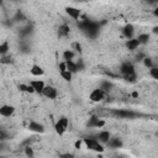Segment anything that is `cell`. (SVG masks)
Returning <instances> with one entry per match:
<instances>
[{"label": "cell", "instance_id": "cell-22", "mask_svg": "<svg viewBox=\"0 0 158 158\" xmlns=\"http://www.w3.org/2000/svg\"><path fill=\"white\" fill-rule=\"evenodd\" d=\"M139 42V44H147L149 42V38H151V35L149 33H139L137 37H136Z\"/></svg>", "mask_w": 158, "mask_h": 158}, {"label": "cell", "instance_id": "cell-42", "mask_svg": "<svg viewBox=\"0 0 158 158\" xmlns=\"http://www.w3.org/2000/svg\"><path fill=\"white\" fill-rule=\"evenodd\" d=\"M0 5H1V6L4 5V0H0Z\"/></svg>", "mask_w": 158, "mask_h": 158}, {"label": "cell", "instance_id": "cell-30", "mask_svg": "<svg viewBox=\"0 0 158 158\" xmlns=\"http://www.w3.org/2000/svg\"><path fill=\"white\" fill-rule=\"evenodd\" d=\"M72 49L74 51V52H77V53H81L83 52V48H81V44L79 43V42H73L72 43Z\"/></svg>", "mask_w": 158, "mask_h": 158}, {"label": "cell", "instance_id": "cell-13", "mask_svg": "<svg viewBox=\"0 0 158 158\" xmlns=\"http://www.w3.org/2000/svg\"><path fill=\"white\" fill-rule=\"evenodd\" d=\"M112 114L117 117H121V118H132L136 116L135 112L132 111H127V110H114Z\"/></svg>", "mask_w": 158, "mask_h": 158}, {"label": "cell", "instance_id": "cell-6", "mask_svg": "<svg viewBox=\"0 0 158 158\" xmlns=\"http://www.w3.org/2000/svg\"><path fill=\"white\" fill-rule=\"evenodd\" d=\"M15 106L14 105H9V104H4L0 106V116L2 117H11L15 114Z\"/></svg>", "mask_w": 158, "mask_h": 158}, {"label": "cell", "instance_id": "cell-43", "mask_svg": "<svg viewBox=\"0 0 158 158\" xmlns=\"http://www.w3.org/2000/svg\"><path fill=\"white\" fill-rule=\"evenodd\" d=\"M12 1H17V0H12Z\"/></svg>", "mask_w": 158, "mask_h": 158}, {"label": "cell", "instance_id": "cell-36", "mask_svg": "<svg viewBox=\"0 0 158 158\" xmlns=\"http://www.w3.org/2000/svg\"><path fill=\"white\" fill-rule=\"evenodd\" d=\"M58 69H59V72H62V70H65V69H67L65 60H62L60 63H58Z\"/></svg>", "mask_w": 158, "mask_h": 158}, {"label": "cell", "instance_id": "cell-16", "mask_svg": "<svg viewBox=\"0 0 158 158\" xmlns=\"http://www.w3.org/2000/svg\"><path fill=\"white\" fill-rule=\"evenodd\" d=\"M122 33H123V36H125L126 38H132L133 35H135V26H133L132 23L125 25L123 28H122Z\"/></svg>", "mask_w": 158, "mask_h": 158}, {"label": "cell", "instance_id": "cell-33", "mask_svg": "<svg viewBox=\"0 0 158 158\" xmlns=\"http://www.w3.org/2000/svg\"><path fill=\"white\" fill-rule=\"evenodd\" d=\"M9 138H10V135L5 130H1L0 128V141H7Z\"/></svg>", "mask_w": 158, "mask_h": 158}, {"label": "cell", "instance_id": "cell-2", "mask_svg": "<svg viewBox=\"0 0 158 158\" xmlns=\"http://www.w3.org/2000/svg\"><path fill=\"white\" fill-rule=\"evenodd\" d=\"M68 125H69V120L65 117V116H60L56 123H54V131L58 136H63L68 128Z\"/></svg>", "mask_w": 158, "mask_h": 158}, {"label": "cell", "instance_id": "cell-40", "mask_svg": "<svg viewBox=\"0 0 158 158\" xmlns=\"http://www.w3.org/2000/svg\"><path fill=\"white\" fill-rule=\"evenodd\" d=\"M152 32H153V33H158V26H154V27L152 28Z\"/></svg>", "mask_w": 158, "mask_h": 158}, {"label": "cell", "instance_id": "cell-37", "mask_svg": "<svg viewBox=\"0 0 158 158\" xmlns=\"http://www.w3.org/2000/svg\"><path fill=\"white\" fill-rule=\"evenodd\" d=\"M5 148V141H0V152Z\"/></svg>", "mask_w": 158, "mask_h": 158}, {"label": "cell", "instance_id": "cell-9", "mask_svg": "<svg viewBox=\"0 0 158 158\" xmlns=\"http://www.w3.org/2000/svg\"><path fill=\"white\" fill-rule=\"evenodd\" d=\"M27 128L35 133H43L44 132V126L37 121H30L27 125Z\"/></svg>", "mask_w": 158, "mask_h": 158}, {"label": "cell", "instance_id": "cell-19", "mask_svg": "<svg viewBox=\"0 0 158 158\" xmlns=\"http://www.w3.org/2000/svg\"><path fill=\"white\" fill-rule=\"evenodd\" d=\"M65 64H67V70H69L72 74H75L78 73V65L74 60H65Z\"/></svg>", "mask_w": 158, "mask_h": 158}, {"label": "cell", "instance_id": "cell-39", "mask_svg": "<svg viewBox=\"0 0 158 158\" xmlns=\"http://www.w3.org/2000/svg\"><path fill=\"white\" fill-rule=\"evenodd\" d=\"M131 96H132V98H135V99H136V98H138V91H133V93L131 94Z\"/></svg>", "mask_w": 158, "mask_h": 158}, {"label": "cell", "instance_id": "cell-3", "mask_svg": "<svg viewBox=\"0 0 158 158\" xmlns=\"http://www.w3.org/2000/svg\"><path fill=\"white\" fill-rule=\"evenodd\" d=\"M105 95H106V94H105L100 88H95V89H93V90L90 91L89 99H90V101H93V102H100V101L104 100Z\"/></svg>", "mask_w": 158, "mask_h": 158}, {"label": "cell", "instance_id": "cell-8", "mask_svg": "<svg viewBox=\"0 0 158 158\" xmlns=\"http://www.w3.org/2000/svg\"><path fill=\"white\" fill-rule=\"evenodd\" d=\"M133 72H136V70H135V64H133L132 62L126 60V62H123V63L120 65V73H121L122 75L128 74V73H133Z\"/></svg>", "mask_w": 158, "mask_h": 158}, {"label": "cell", "instance_id": "cell-29", "mask_svg": "<svg viewBox=\"0 0 158 158\" xmlns=\"http://www.w3.org/2000/svg\"><path fill=\"white\" fill-rule=\"evenodd\" d=\"M142 62H143V65L146 67V68H151V67H153L154 64H153V59L151 58V57H147V56H144L143 57V59H142Z\"/></svg>", "mask_w": 158, "mask_h": 158}, {"label": "cell", "instance_id": "cell-24", "mask_svg": "<svg viewBox=\"0 0 158 158\" xmlns=\"http://www.w3.org/2000/svg\"><path fill=\"white\" fill-rule=\"evenodd\" d=\"M0 63L1 64H12L14 63V58L10 54H4L0 56Z\"/></svg>", "mask_w": 158, "mask_h": 158}, {"label": "cell", "instance_id": "cell-12", "mask_svg": "<svg viewBox=\"0 0 158 158\" xmlns=\"http://www.w3.org/2000/svg\"><path fill=\"white\" fill-rule=\"evenodd\" d=\"M139 42L136 37H132V38H127L126 42H125V47L128 49V51H136L138 47H139Z\"/></svg>", "mask_w": 158, "mask_h": 158}, {"label": "cell", "instance_id": "cell-41", "mask_svg": "<svg viewBox=\"0 0 158 158\" xmlns=\"http://www.w3.org/2000/svg\"><path fill=\"white\" fill-rule=\"evenodd\" d=\"M153 14H154V16H156V17H158V9H157V7L154 9V11H153Z\"/></svg>", "mask_w": 158, "mask_h": 158}, {"label": "cell", "instance_id": "cell-4", "mask_svg": "<svg viewBox=\"0 0 158 158\" xmlns=\"http://www.w3.org/2000/svg\"><path fill=\"white\" fill-rule=\"evenodd\" d=\"M42 95L49 100H54L57 96H58V91L54 86L52 85H44L43 90H42Z\"/></svg>", "mask_w": 158, "mask_h": 158}, {"label": "cell", "instance_id": "cell-14", "mask_svg": "<svg viewBox=\"0 0 158 158\" xmlns=\"http://www.w3.org/2000/svg\"><path fill=\"white\" fill-rule=\"evenodd\" d=\"M70 33V27L67 25V23H62L59 27H58V31H57V35L59 38H63V37H68Z\"/></svg>", "mask_w": 158, "mask_h": 158}, {"label": "cell", "instance_id": "cell-15", "mask_svg": "<svg viewBox=\"0 0 158 158\" xmlns=\"http://www.w3.org/2000/svg\"><path fill=\"white\" fill-rule=\"evenodd\" d=\"M106 144H107L110 148H121V147L123 146V142L121 141V138H118V137H112V136H111Z\"/></svg>", "mask_w": 158, "mask_h": 158}, {"label": "cell", "instance_id": "cell-23", "mask_svg": "<svg viewBox=\"0 0 158 158\" xmlns=\"http://www.w3.org/2000/svg\"><path fill=\"white\" fill-rule=\"evenodd\" d=\"M123 80L127 81V83H136V81H137V74H136V72L125 74V75H123Z\"/></svg>", "mask_w": 158, "mask_h": 158}, {"label": "cell", "instance_id": "cell-28", "mask_svg": "<svg viewBox=\"0 0 158 158\" xmlns=\"http://www.w3.org/2000/svg\"><path fill=\"white\" fill-rule=\"evenodd\" d=\"M32 31H33V27L30 26V25H27L26 27H23L21 30V36L22 37H27V36H30V33H32Z\"/></svg>", "mask_w": 158, "mask_h": 158}, {"label": "cell", "instance_id": "cell-1", "mask_svg": "<svg viewBox=\"0 0 158 158\" xmlns=\"http://www.w3.org/2000/svg\"><path fill=\"white\" fill-rule=\"evenodd\" d=\"M83 143L85 144V147L89 149V151H94V152H98V153H102L105 151V147L102 143H100L96 137H84L83 138Z\"/></svg>", "mask_w": 158, "mask_h": 158}, {"label": "cell", "instance_id": "cell-21", "mask_svg": "<svg viewBox=\"0 0 158 158\" xmlns=\"http://www.w3.org/2000/svg\"><path fill=\"white\" fill-rule=\"evenodd\" d=\"M74 57H75V52L72 48L63 51V60H73Z\"/></svg>", "mask_w": 158, "mask_h": 158}, {"label": "cell", "instance_id": "cell-7", "mask_svg": "<svg viewBox=\"0 0 158 158\" xmlns=\"http://www.w3.org/2000/svg\"><path fill=\"white\" fill-rule=\"evenodd\" d=\"M65 14L72 17L73 20H77L79 21L80 20V16H81V11L78 9V7H74V6H65Z\"/></svg>", "mask_w": 158, "mask_h": 158}, {"label": "cell", "instance_id": "cell-17", "mask_svg": "<svg viewBox=\"0 0 158 158\" xmlns=\"http://www.w3.org/2000/svg\"><path fill=\"white\" fill-rule=\"evenodd\" d=\"M30 73H31V75H33V77H42L43 74H44V70H43V68L40 65V64H32L31 65V68H30Z\"/></svg>", "mask_w": 158, "mask_h": 158}, {"label": "cell", "instance_id": "cell-11", "mask_svg": "<svg viewBox=\"0 0 158 158\" xmlns=\"http://www.w3.org/2000/svg\"><path fill=\"white\" fill-rule=\"evenodd\" d=\"M30 85L33 88L35 93H37V94H42V90H43V88H44L46 84H44V81L41 80V79H33V80L30 81Z\"/></svg>", "mask_w": 158, "mask_h": 158}, {"label": "cell", "instance_id": "cell-5", "mask_svg": "<svg viewBox=\"0 0 158 158\" xmlns=\"http://www.w3.org/2000/svg\"><path fill=\"white\" fill-rule=\"evenodd\" d=\"M105 120L100 118L99 116H91L89 118V122H88V127L90 128H102L105 126Z\"/></svg>", "mask_w": 158, "mask_h": 158}, {"label": "cell", "instance_id": "cell-20", "mask_svg": "<svg viewBox=\"0 0 158 158\" xmlns=\"http://www.w3.org/2000/svg\"><path fill=\"white\" fill-rule=\"evenodd\" d=\"M9 51H10V43H9L7 40H5V41H2V42L0 43V56L7 54Z\"/></svg>", "mask_w": 158, "mask_h": 158}, {"label": "cell", "instance_id": "cell-35", "mask_svg": "<svg viewBox=\"0 0 158 158\" xmlns=\"http://www.w3.org/2000/svg\"><path fill=\"white\" fill-rule=\"evenodd\" d=\"M83 146V138H78L75 142H74V148L75 149H80Z\"/></svg>", "mask_w": 158, "mask_h": 158}, {"label": "cell", "instance_id": "cell-31", "mask_svg": "<svg viewBox=\"0 0 158 158\" xmlns=\"http://www.w3.org/2000/svg\"><path fill=\"white\" fill-rule=\"evenodd\" d=\"M149 75H151L153 79H156V80H157V79H158V68H157V67H154V65H153V67H151V68H149Z\"/></svg>", "mask_w": 158, "mask_h": 158}, {"label": "cell", "instance_id": "cell-25", "mask_svg": "<svg viewBox=\"0 0 158 158\" xmlns=\"http://www.w3.org/2000/svg\"><path fill=\"white\" fill-rule=\"evenodd\" d=\"M19 89H20V91H25V93H28V94L35 93L33 88L30 84H19Z\"/></svg>", "mask_w": 158, "mask_h": 158}, {"label": "cell", "instance_id": "cell-38", "mask_svg": "<svg viewBox=\"0 0 158 158\" xmlns=\"http://www.w3.org/2000/svg\"><path fill=\"white\" fill-rule=\"evenodd\" d=\"M144 2H147V4H156L157 2V0H143Z\"/></svg>", "mask_w": 158, "mask_h": 158}, {"label": "cell", "instance_id": "cell-27", "mask_svg": "<svg viewBox=\"0 0 158 158\" xmlns=\"http://www.w3.org/2000/svg\"><path fill=\"white\" fill-rule=\"evenodd\" d=\"M27 19H26V16L23 15V12L22 11H17L16 14H15V16H14V21L15 22H22V21H26Z\"/></svg>", "mask_w": 158, "mask_h": 158}, {"label": "cell", "instance_id": "cell-34", "mask_svg": "<svg viewBox=\"0 0 158 158\" xmlns=\"http://www.w3.org/2000/svg\"><path fill=\"white\" fill-rule=\"evenodd\" d=\"M20 49H21V52L22 53H28L30 52V46H27V44H25L23 42L20 44Z\"/></svg>", "mask_w": 158, "mask_h": 158}, {"label": "cell", "instance_id": "cell-26", "mask_svg": "<svg viewBox=\"0 0 158 158\" xmlns=\"http://www.w3.org/2000/svg\"><path fill=\"white\" fill-rule=\"evenodd\" d=\"M59 75L62 77V79H64L65 81H70L72 80V78H73V74L69 72V70H62V72H59Z\"/></svg>", "mask_w": 158, "mask_h": 158}, {"label": "cell", "instance_id": "cell-10", "mask_svg": "<svg viewBox=\"0 0 158 158\" xmlns=\"http://www.w3.org/2000/svg\"><path fill=\"white\" fill-rule=\"evenodd\" d=\"M96 139L100 142V143H102V144H106L107 143V141L110 139V137H111V133H110V131H106V130H101V131H99L98 133H96Z\"/></svg>", "mask_w": 158, "mask_h": 158}, {"label": "cell", "instance_id": "cell-18", "mask_svg": "<svg viewBox=\"0 0 158 158\" xmlns=\"http://www.w3.org/2000/svg\"><path fill=\"white\" fill-rule=\"evenodd\" d=\"M105 94H107L109 91H111L112 90V88H114V84L110 81V80H102L101 83H100V86H99Z\"/></svg>", "mask_w": 158, "mask_h": 158}, {"label": "cell", "instance_id": "cell-44", "mask_svg": "<svg viewBox=\"0 0 158 158\" xmlns=\"http://www.w3.org/2000/svg\"><path fill=\"white\" fill-rule=\"evenodd\" d=\"M80 1H85V0H80Z\"/></svg>", "mask_w": 158, "mask_h": 158}, {"label": "cell", "instance_id": "cell-32", "mask_svg": "<svg viewBox=\"0 0 158 158\" xmlns=\"http://www.w3.org/2000/svg\"><path fill=\"white\" fill-rule=\"evenodd\" d=\"M25 154L27 156V157H33L35 156V152H33V149L31 148V146L28 144V146H25Z\"/></svg>", "mask_w": 158, "mask_h": 158}]
</instances>
